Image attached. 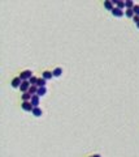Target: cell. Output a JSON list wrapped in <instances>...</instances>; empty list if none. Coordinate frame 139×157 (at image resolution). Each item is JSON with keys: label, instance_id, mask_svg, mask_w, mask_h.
Here are the masks:
<instances>
[{"label": "cell", "instance_id": "15", "mask_svg": "<svg viewBox=\"0 0 139 157\" xmlns=\"http://www.w3.org/2000/svg\"><path fill=\"white\" fill-rule=\"evenodd\" d=\"M45 93H47V89H45V86H43V88H38V93H37V94H38L39 97H43Z\"/></svg>", "mask_w": 139, "mask_h": 157}, {"label": "cell", "instance_id": "11", "mask_svg": "<svg viewBox=\"0 0 139 157\" xmlns=\"http://www.w3.org/2000/svg\"><path fill=\"white\" fill-rule=\"evenodd\" d=\"M29 93H30L31 96H35V94L38 93V86H37V85H31L30 89H29Z\"/></svg>", "mask_w": 139, "mask_h": 157}, {"label": "cell", "instance_id": "2", "mask_svg": "<svg viewBox=\"0 0 139 157\" xmlns=\"http://www.w3.org/2000/svg\"><path fill=\"white\" fill-rule=\"evenodd\" d=\"M21 106H22V109H24L25 111H33V109H34V106H33V104L30 102V101H24Z\"/></svg>", "mask_w": 139, "mask_h": 157}, {"label": "cell", "instance_id": "3", "mask_svg": "<svg viewBox=\"0 0 139 157\" xmlns=\"http://www.w3.org/2000/svg\"><path fill=\"white\" fill-rule=\"evenodd\" d=\"M30 86H31V84H30L29 81H22V84H21L20 89H21V92H22V93H26V92H29Z\"/></svg>", "mask_w": 139, "mask_h": 157}, {"label": "cell", "instance_id": "14", "mask_svg": "<svg viewBox=\"0 0 139 157\" xmlns=\"http://www.w3.org/2000/svg\"><path fill=\"white\" fill-rule=\"evenodd\" d=\"M45 81H47V80H44L43 77H39V78H38V83H37V86H38V88L45 86Z\"/></svg>", "mask_w": 139, "mask_h": 157}, {"label": "cell", "instance_id": "10", "mask_svg": "<svg viewBox=\"0 0 139 157\" xmlns=\"http://www.w3.org/2000/svg\"><path fill=\"white\" fill-rule=\"evenodd\" d=\"M104 7H105L108 10H111V12H112V10H113V4H112V2H109V0H104Z\"/></svg>", "mask_w": 139, "mask_h": 157}, {"label": "cell", "instance_id": "5", "mask_svg": "<svg viewBox=\"0 0 139 157\" xmlns=\"http://www.w3.org/2000/svg\"><path fill=\"white\" fill-rule=\"evenodd\" d=\"M21 84H22V80H21L20 76H18V77H14L13 80H12V86H13V88H20Z\"/></svg>", "mask_w": 139, "mask_h": 157}, {"label": "cell", "instance_id": "22", "mask_svg": "<svg viewBox=\"0 0 139 157\" xmlns=\"http://www.w3.org/2000/svg\"><path fill=\"white\" fill-rule=\"evenodd\" d=\"M136 28H138V29H139V22H138V24H136Z\"/></svg>", "mask_w": 139, "mask_h": 157}, {"label": "cell", "instance_id": "21", "mask_svg": "<svg viewBox=\"0 0 139 157\" xmlns=\"http://www.w3.org/2000/svg\"><path fill=\"white\" fill-rule=\"evenodd\" d=\"M91 157H101L100 154H94V156H91Z\"/></svg>", "mask_w": 139, "mask_h": 157}, {"label": "cell", "instance_id": "18", "mask_svg": "<svg viewBox=\"0 0 139 157\" xmlns=\"http://www.w3.org/2000/svg\"><path fill=\"white\" fill-rule=\"evenodd\" d=\"M133 10H134V13H135V16H139V5H138V4H135V5H134V8H133Z\"/></svg>", "mask_w": 139, "mask_h": 157}, {"label": "cell", "instance_id": "20", "mask_svg": "<svg viewBox=\"0 0 139 157\" xmlns=\"http://www.w3.org/2000/svg\"><path fill=\"white\" fill-rule=\"evenodd\" d=\"M133 21H134V24H138V22H139V16H134Z\"/></svg>", "mask_w": 139, "mask_h": 157}, {"label": "cell", "instance_id": "6", "mask_svg": "<svg viewBox=\"0 0 139 157\" xmlns=\"http://www.w3.org/2000/svg\"><path fill=\"white\" fill-rule=\"evenodd\" d=\"M31 113H33V115H34V117L39 118V117H42L43 111H42V109H40V107H34V109H33V111H31Z\"/></svg>", "mask_w": 139, "mask_h": 157}, {"label": "cell", "instance_id": "9", "mask_svg": "<svg viewBox=\"0 0 139 157\" xmlns=\"http://www.w3.org/2000/svg\"><path fill=\"white\" fill-rule=\"evenodd\" d=\"M52 73H53V77H60V76H61V73H63V68L57 67V68H55V70L52 71Z\"/></svg>", "mask_w": 139, "mask_h": 157}, {"label": "cell", "instance_id": "13", "mask_svg": "<svg viewBox=\"0 0 139 157\" xmlns=\"http://www.w3.org/2000/svg\"><path fill=\"white\" fill-rule=\"evenodd\" d=\"M134 2H133V0H126V2H125V7H126V9H133L134 8Z\"/></svg>", "mask_w": 139, "mask_h": 157}, {"label": "cell", "instance_id": "19", "mask_svg": "<svg viewBox=\"0 0 139 157\" xmlns=\"http://www.w3.org/2000/svg\"><path fill=\"white\" fill-rule=\"evenodd\" d=\"M117 8H120V9H123V8H126V7H125V2H121V0H120V2H118V4H117Z\"/></svg>", "mask_w": 139, "mask_h": 157}, {"label": "cell", "instance_id": "17", "mask_svg": "<svg viewBox=\"0 0 139 157\" xmlns=\"http://www.w3.org/2000/svg\"><path fill=\"white\" fill-rule=\"evenodd\" d=\"M29 83L31 84V85H37V83H38V77H35V76H33L30 80H29Z\"/></svg>", "mask_w": 139, "mask_h": 157}, {"label": "cell", "instance_id": "12", "mask_svg": "<svg viewBox=\"0 0 139 157\" xmlns=\"http://www.w3.org/2000/svg\"><path fill=\"white\" fill-rule=\"evenodd\" d=\"M31 98H33V96H31L29 92L22 93V102H24V101H31Z\"/></svg>", "mask_w": 139, "mask_h": 157}, {"label": "cell", "instance_id": "1", "mask_svg": "<svg viewBox=\"0 0 139 157\" xmlns=\"http://www.w3.org/2000/svg\"><path fill=\"white\" fill-rule=\"evenodd\" d=\"M20 77H21L22 81H29L30 78L33 77V72H31L30 70H26V71H24V72L20 73Z\"/></svg>", "mask_w": 139, "mask_h": 157}, {"label": "cell", "instance_id": "7", "mask_svg": "<svg viewBox=\"0 0 139 157\" xmlns=\"http://www.w3.org/2000/svg\"><path fill=\"white\" fill-rule=\"evenodd\" d=\"M30 102L33 104V106H34V107H39V106H38V105H39V96H38V94L33 96V98H31Z\"/></svg>", "mask_w": 139, "mask_h": 157}, {"label": "cell", "instance_id": "4", "mask_svg": "<svg viewBox=\"0 0 139 157\" xmlns=\"http://www.w3.org/2000/svg\"><path fill=\"white\" fill-rule=\"evenodd\" d=\"M111 13H112L114 17H122L125 12H123L122 9H120V8H117V7H114V8H113V10H112Z\"/></svg>", "mask_w": 139, "mask_h": 157}, {"label": "cell", "instance_id": "16", "mask_svg": "<svg viewBox=\"0 0 139 157\" xmlns=\"http://www.w3.org/2000/svg\"><path fill=\"white\" fill-rule=\"evenodd\" d=\"M125 16H126V17L133 18V17L135 16V13H134V10H133V9H126V10H125Z\"/></svg>", "mask_w": 139, "mask_h": 157}, {"label": "cell", "instance_id": "8", "mask_svg": "<svg viewBox=\"0 0 139 157\" xmlns=\"http://www.w3.org/2000/svg\"><path fill=\"white\" fill-rule=\"evenodd\" d=\"M42 77L44 78V80H50V78L53 77V73H52L51 71H44V72L42 73Z\"/></svg>", "mask_w": 139, "mask_h": 157}]
</instances>
